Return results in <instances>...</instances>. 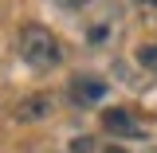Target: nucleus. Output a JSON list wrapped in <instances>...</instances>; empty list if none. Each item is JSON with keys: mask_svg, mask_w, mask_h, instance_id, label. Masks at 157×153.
I'll return each instance as SVG.
<instances>
[{"mask_svg": "<svg viewBox=\"0 0 157 153\" xmlns=\"http://www.w3.org/2000/svg\"><path fill=\"white\" fill-rule=\"evenodd\" d=\"M134 59H137V67H141V71L157 75V43H141V47L134 51Z\"/></svg>", "mask_w": 157, "mask_h": 153, "instance_id": "nucleus-5", "label": "nucleus"}, {"mask_svg": "<svg viewBox=\"0 0 157 153\" xmlns=\"http://www.w3.org/2000/svg\"><path fill=\"white\" fill-rule=\"evenodd\" d=\"M102 130L110 137H141V122H137L126 106H110V110H102Z\"/></svg>", "mask_w": 157, "mask_h": 153, "instance_id": "nucleus-2", "label": "nucleus"}, {"mask_svg": "<svg viewBox=\"0 0 157 153\" xmlns=\"http://www.w3.org/2000/svg\"><path fill=\"white\" fill-rule=\"evenodd\" d=\"M59 8H67V12H82V8H90L94 0H55Z\"/></svg>", "mask_w": 157, "mask_h": 153, "instance_id": "nucleus-8", "label": "nucleus"}, {"mask_svg": "<svg viewBox=\"0 0 157 153\" xmlns=\"http://www.w3.org/2000/svg\"><path fill=\"white\" fill-rule=\"evenodd\" d=\"M51 110H55V98L51 94H32V98H24V102H16L12 118H16L20 126H36V122H47Z\"/></svg>", "mask_w": 157, "mask_h": 153, "instance_id": "nucleus-3", "label": "nucleus"}, {"mask_svg": "<svg viewBox=\"0 0 157 153\" xmlns=\"http://www.w3.org/2000/svg\"><path fill=\"white\" fill-rule=\"evenodd\" d=\"M110 36H114V32H110V24H106V20H98V24L86 28V39H90V43H106Z\"/></svg>", "mask_w": 157, "mask_h": 153, "instance_id": "nucleus-6", "label": "nucleus"}, {"mask_svg": "<svg viewBox=\"0 0 157 153\" xmlns=\"http://www.w3.org/2000/svg\"><path fill=\"white\" fill-rule=\"evenodd\" d=\"M110 153H122V149H110Z\"/></svg>", "mask_w": 157, "mask_h": 153, "instance_id": "nucleus-9", "label": "nucleus"}, {"mask_svg": "<svg viewBox=\"0 0 157 153\" xmlns=\"http://www.w3.org/2000/svg\"><path fill=\"white\" fill-rule=\"evenodd\" d=\"M106 82L102 78H94V75H75L71 78V98H75L78 106H94V102H102L106 98Z\"/></svg>", "mask_w": 157, "mask_h": 153, "instance_id": "nucleus-4", "label": "nucleus"}, {"mask_svg": "<svg viewBox=\"0 0 157 153\" xmlns=\"http://www.w3.org/2000/svg\"><path fill=\"white\" fill-rule=\"evenodd\" d=\"M98 149V141L90 134H82V137H75V141H71V153H94Z\"/></svg>", "mask_w": 157, "mask_h": 153, "instance_id": "nucleus-7", "label": "nucleus"}, {"mask_svg": "<svg viewBox=\"0 0 157 153\" xmlns=\"http://www.w3.org/2000/svg\"><path fill=\"white\" fill-rule=\"evenodd\" d=\"M16 47H20V59L32 71H55L59 63H63V43L43 24H24L20 36H16Z\"/></svg>", "mask_w": 157, "mask_h": 153, "instance_id": "nucleus-1", "label": "nucleus"}]
</instances>
